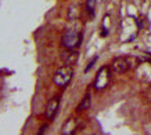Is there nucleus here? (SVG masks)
Returning <instances> with one entry per match:
<instances>
[{
    "instance_id": "obj_1",
    "label": "nucleus",
    "mask_w": 151,
    "mask_h": 135,
    "mask_svg": "<svg viewBox=\"0 0 151 135\" xmlns=\"http://www.w3.org/2000/svg\"><path fill=\"white\" fill-rule=\"evenodd\" d=\"M81 41H82V33L75 29H68L63 35L61 44L67 50H76L81 45Z\"/></svg>"
},
{
    "instance_id": "obj_2",
    "label": "nucleus",
    "mask_w": 151,
    "mask_h": 135,
    "mask_svg": "<svg viewBox=\"0 0 151 135\" xmlns=\"http://www.w3.org/2000/svg\"><path fill=\"white\" fill-rule=\"evenodd\" d=\"M73 77V69L72 66L69 65H64L61 66L60 69H57V72L54 73V77H53V81H54L55 86L64 88L69 84V81L72 80Z\"/></svg>"
},
{
    "instance_id": "obj_3",
    "label": "nucleus",
    "mask_w": 151,
    "mask_h": 135,
    "mask_svg": "<svg viewBox=\"0 0 151 135\" xmlns=\"http://www.w3.org/2000/svg\"><path fill=\"white\" fill-rule=\"evenodd\" d=\"M110 80H111V68L108 66H103L99 69V72L96 75V79H94V90L96 91H101L107 88L108 84H110Z\"/></svg>"
},
{
    "instance_id": "obj_4",
    "label": "nucleus",
    "mask_w": 151,
    "mask_h": 135,
    "mask_svg": "<svg viewBox=\"0 0 151 135\" xmlns=\"http://www.w3.org/2000/svg\"><path fill=\"white\" fill-rule=\"evenodd\" d=\"M132 58H129V57H116V58L112 59V62H111V70L114 73H126L128 70L132 69Z\"/></svg>"
},
{
    "instance_id": "obj_5",
    "label": "nucleus",
    "mask_w": 151,
    "mask_h": 135,
    "mask_svg": "<svg viewBox=\"0 0 151 135\" xmlns=\"http://www.w3.org/2000/svg\"><path fill=\"white\" fill-rule=\"evenodd\" d=\"M58 108H60L58 97H55V98H53L51 101H49V104L46 105V110H45V116H46V119L49 122H51L55 117V114L58 112Z\"/></svg>"
},
{
    "instance_id": "obj_6",
    "label": "nucleus",
    "mask_w": 151,
    "mask_h": 135,
    "mask_svg": "<svg viewBox=\"0 0 151 135\" xmlns=\"http://www.w3.org/2000/svg\"><path fill=\"white\" fill-rule=\"evenodd\" d=\"M79 128V122L76 119H69L68 122L65 123L64 126H63V130L61 132L64 135H72L76 132V130Z\"/></svg>"
},
{
    "instance_id": "obj_7",
    "label": "nucleus",
    "mask_w": 151,
    "mask_h": 135,
    "mask_svg": "<svg viewBox=\"0 0 151 135\" xmlns=\"http://www.w3.org/2000/svg\"><path fill=\"white\" fill-rule=\"evenodd\" d=\"M63 61H64L65 65H73V63H76L78 61V53L75 51V50H67L64 51V54H63Z\"/></svg>"
},
{
    "instance_id": "obj_8",
    "label": "nucleus",
    "mask_w": 151,
    "mask_h": 135,
    "mask_svg": "<svg viewBox=\"0 0 151 135\" xmlns=\"http://www.w3.org/2000/svg\"><path fill=\"white\" fill-rule=\"evenodd\" d=\"M90 105H92V97H90V94H86L85 97H83L82 101H81V104L78 105L76 112H78V113L85 112V110H87V109L90 108Z\"/></svg>"
},
{
    "instance_id": "obj_9",
    "label": "nucleus",
    "mask_w": 151,
    "mask_h": 135,
    "mask_svg": "<svg viewBox=\"0 0 151 135\" xmlns=\"http://www.w3.org/2000/svg\"><path fill=\"white\" fill-rule=\"evenodd\" d=\"M108 22H110V17L105 15L104 21H103V28H101V36L105 37L108 35Z\"/></svg>"
},
{
    "instance_id": "obj_10",
    "label": "nucleus",
    "mask_w": 151,
    "mask_h": 135,
    "mask_svg": "<svg viewBox=\"0 0 151 135\" xmlns=\"http://www.w3.org/2000/svg\"><path fill=\"white\" fill-rule=\"evenodd\" d=\"M86 6H87V11L90 15L94 14V9H96V0H86Z\"/></svg>"
},
{
    "instance_id": "obj_11",
    "label": "nucleus",
    "mask_w": 151,
    "mask_h": 135,
    "mask_svg": "<svg viewBox=\"0 0 151 135\" xmlns=\"http://www.w3.org/2000/svg\"><path fill=\"white\" fill-rule=\"evenodd\" d=\"M78 10H76V7H69V13H68V17L69 19H76L78 18Z\"/></svg>"
},
{
    "instance_id": "obj_12",
    "label": "nucleus",
    "mask_w": 151,
    "mask_h": 135,
    "mask_svg": "<svg viewBox=\"0 0 151 135\" xmlns=\"http://www.w3.org/2000/svg\"><path fill=\"white\" fill-rule=\"evenodd\" d=\"M46 131H47V126H42V127H40V130L37 131V135H42V134H45Z\"/></svg>"
},
{
    "instance_id": "obj_13",
    "label": "nucleus",
    "mask_w": 151,
    "mask_h": 135,
    "mask_svg": "<svg viewBox=\"0 0 151 135\" xmlns=\"http://www.w3.org/2000/svg\"><path fill=\"white\" fill-rule=\"evenodd\" d=\"M96 59H97V57H94V58H93V61L90 63H89V65H87V68H86V72L87 70H89V69H90V68L93 66V65H94V62H96Z\"/></svg>"
}]
</instances>
